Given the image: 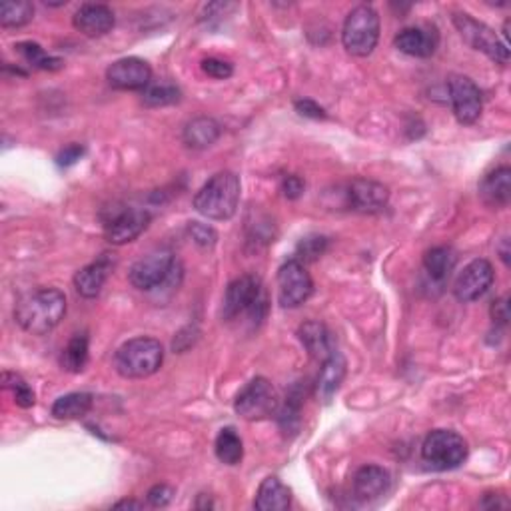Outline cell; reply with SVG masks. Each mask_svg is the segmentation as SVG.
<instances>
[{
  "label": "cell",
  "mask_w": 511,
  "mask_h": 511,
  "mask_svg": "<svg viewBox=\"0 0 511 511\" xmlns=\"http://www.w3.org/2000/svg\"><path fill=\"white\" fill-rule=\"evenodd\" d=\"M66 314V296L56 288H43L25 296L15 308L18 326L35 336L55 330Z\"/></svg>",
  "instance_id": "1"
},
{
  "label": "cell",
  "mask_w": 511,
  "mask_h": 511,
  "mask_svg": "<svg viewBox=\"0 0 511 511\" xmlns=\"http://www.w3.org/2000/svg\"><path fill=\"white\" fill-rule=\"evenodd\" d=\"M130 284L142 291L179 288L182 280V264L169 248H156L134 262L128 274Z\"/></svg>",
  "instance_id": "2"
},
{
  "label": "cell",
  "mask_w": 511,
  "mask_h": 511,
  "mask_svg": "<svg viewBox=\"0 0 511 511\" xmlns=\"http://www.w3.org/2000/svg\"><path fill=\"white\" fill-rule=\"evenodd\" d=\"M240 179L234 172H218L194 196V208L208 220H230L240 202Z\"/></svg>",
  "instance_id": "3"
},
{
  "label": "cell",
  "mask_w": 511,
  "mask_h": 511,
  "mask_svg": "<svg viewBox=\"0 0 511 511\" xmlns=\"http://www.w3.org/2000/svg\"><path fill=\"white\" fill-rule=\"evenodd\" d=\"M268 312V296L262 281L254 276L236 278L226 290L222 316L232 322L246 316L252 324L262 322Z\"/></svg>",
  "instance_id": "4"
},
{
  "label": "cell",
  "mask_w": 511,
  "mask_h": 511,
  "mask_svg": "<svg viewBox=\"0 0 511 511\" xmlns=\"http://www.w3.org/2000/svg\"><path fill=\"white\" fill-rule=\"evenodd\" d=\"M164 362V348L154 338H134L117 350L114 368L127 380H142L160 370Z\"/></svg>",
  "instance_id": "5"
},
{
  "label": "cell",
  "mask_w": 511,
  "mask_h": 511,
  "mask_svg": "<svg viewBox=\"0 0 511 511\" xmlns=\"http://www.w3.org/2000/svg\"><path fill=\"white\" fill-rule=\"evenodd\" d=\"M380 40V16L373 6L360 5L348 15L342 28V43L352 56H370Z\"/></svg>",
  "instance_id": "6"
},
{
  "label": "cell",
  "mask_w": 511,
  "mask_h": 511,
  "mask_svg": "<svg viewBox=\"0 0 511 511\" xmlns=\"http://www.w3.org/2000/svg\"><path fill=\"white\" fill-rule=\"evenodd\" d=\"M422 457L427 467L435 472L460 467L467 457V442L452 430H435L425 437L422 445Z\"/></svg>",
  "instance_id": "7"
},
{
  "label": "cell",
  "mask_w": 511,
  "mask_h": 511,
  "mask_svg": "<svg viewBox=\"0 0 511 511\" xmlns=\"http://www.w3.org/2000/svg\"><path fill=\"white\" fill-rule=\"evenodd\" d=\"M278 393L266 378H254L244 385L234 402V410L248 422L266 420L278 410Z\"/></svg>",
  "instance_id": "8"
},
{
  "label": "cell",
  "mask_w": 511,
  "mask_h": 511,
  "mask_svg": "<svg viewBox=\"0 0 511 511\" xmlns=\"http://www.w3.org/2000/svg\"><path fill=\"white\" fill-rule=\"evenodd\" d=\"M454 25L457 30H460L462 38L469 46L484 52L487 58H492L494 62H497V65H507L509 48L506 43H502V40L497 38V35L492 28L485 26L484 23H479V20L472 18L465 13H455Z\"/></svg>",
  "instance_id": "9"
},
{
  "label": "cell",
  "mask_w": 511,
  "mask_h": 511,
  "mask_svg": "<svg viewBox=\"0 0 511 511\" xmlns=\"http://www.w3.org/2000/svg\"><path fill=\"white\" fill-rule=\"evenodd\" d=\"M314 291V281L300 260H288L278 270V301L281 308H298Z\"/></svg>",
  "instance_id": "10"
},
{
  "label": "cell",
  "mask_w": 511,
  "mask_h": 511,
  "mask_svg": "<svg viewBox=\"0 0 511 511\" xmlns=\"http://www.w3.org/2000/svg\"><path fill=\"white\" fill-rule=\"evenodd\" d=\"M150 224V214L142 208H120L104 220V236L114 246L134 242Z\"/></svg>",
  "instance_id": "11"
},
{
  "label": "cell",
  "mask_w": 511,
  "mask_h": 511,
  "mask_svg": "<svg viewBox=\"0 0 511 511\" xmlns=\"http://www.w3.org/2000/svg\"><path fill=\"white\" fill-rule=\"evenodd\" d=\"M450 88V100L454 107V114L460 124H474L482 117V92L475 87L472 78L464 75H454L447 82Z\"/></svg>",
  "instance_id": "12"
},
{
  "label": "cell",
  "mask_w": 511,
  "mask_h": 511,
  "mask_svg": "<svg viewBox=\"0 0 511 511\" xmlns=\"http://www.w3.org/2000/svg\"><path fill=\"white\" fill-rule=\"evenodd\" d=\"M494 278H496L494 266L489 264L485 258L472 260V262L464 268V272L457 276L454 284V294L457 300L464 301V304H467V301H475L482 298L489 288H492Z\"/></svg>",
  "instance_id": "13"
},
{
  "label": "cell",
  "mask_w": 511,
  "mask_h": 511,
  "mask_svg": "<svg viewBox=\"0 0 511 511\" xmlns=\"http://www.w3.org/2000/svg\"><path fill=\"white\" fill-rule=\"evenodd\" d=\"M108 85L117 90H146L152 82V68L142 58H120L107 70Z\"/></svg>",
  "instance_id": "14"
},
{
  "label": "cell",
  "mask_w": 511,
  "mask_h": 511,
  "mask_svg": "<svg viewBox=\"0 0 511 511\" xmlns=\"http://www.w3.org/2000/svg\"><path fill=\"white\" fill-rule=\"evenodd\" d=\"M348 198H350V206L353 208V210L363 212V214H373V212L383 210V208L388 206L390 190H388V186H383L382 182L358 179V180H353L352 186L348 188Z\"/></svg>",
  "instance_id": "15"
},
{
  "label": "cell",
  "mask_w": 511,
  "mask_h": 511,
  "mask_svg": "<svg viewBox=\"0 0 511 511\" xmlns=\"http://www.w3.org/2000/svg\"><path fill=\"white\" fill-rule=\"evenodd\" d=\"M72 23H75L78 33L90 38H98L108 35L114 28V13L107 5H82L77 10L75 18H72Z\"/></svg>",
  "instance_id": "16"
},
{
  "label": "cell",
  "mask_w": 511,
  "mask_h": 511,
  "mask_svg": "<svg viewBox=\"0 0 511 511\" xmlns=\"http://www.w3.org/2000/svg\"><path fill=\"white\" fill-rule=\"evenodd\" d=\"M395 48L404 55L415 56V58H430L437 45H440V36H437L435 28H424V26H412L404 28L402 33L395 36Z\"/></svg>",
  "instance_id": "17"
},
{
  "label": "cell",
  "mask_w": 511,
  "mask_h": 511,
  "mask_svg": "<svg viewBox=\"0 0 511 511\" xmlns=\"http://www.w3.org/2000/svg\"><path fill=\"white\" fill-rule=\"evenodd\" d=\"M390 474L380 465H363L358 469L356 477H353V494L363 504L375 502V499L383 497L390 489Z\"/></svg>",
  "instance_id": "18"
},
{
  "label": "cell",
  "mask_w": 511,
  "mask_h": 511,
  "mask_svg": "<svg viewBox=\"0 0 511 511\" xmlns=\"http://www.w3.org/2000/svg\"><path fill=\"white\" fill-rule=\"evenodd\" d=\"M112 266H114V262H112L110 254H102L97 262H92L82 270H78L75 276V288L78 294L87 300L97 298L102 291L104 284H107Z\"/></svg>",
  "instance_id": "19"
},
{
  "label": "cell",
  "mask_w": 511,
  "mask_h": 511,
  "mask_svg": "<svg viewBox=\"0 0 511 511\" xmlns=\"http://www.w3.org/2000/svg\"><path fill=\"white\" fill-rule=\"evenodd\" d=\"M479 196L492 208H506L511 200V170L507 166H499L489 172L479 184Z\"/></svg>",
  "instance_id": "20"
},
{
  "label": "cell",
  "mask_w": 511,
  "mask_h": 511,
  "mask_svg": "<svg viewBox=\"0 0 511 511\" xmlns=\"http://www.w3.org/2000/svg\"><path fill=\"white\" fill-rule=\"evenodd\" d=\"M298 338L312 358L326 362L332 356V338L328 328L316 320H308L298 328Z\"/></svg>",
  "instance_id": "21"
},
{
  "label": "cell",
  "mask_w": 511,
  "mask_h": 511,
  "mask_svg": "<svg viewBox=\"0 0 511 511\" xmlns=\"http://www.w3.org/2000/svg\"><path fill=\"white\" fill-rule=\"evenodd\" d=\"M343 378H346V360L340 352L333 350L332 356L322 362V372L318 375V398L324 404H330L333 395L338 393Z\"/></svg>",
  "instance_id": "22"
},
{
  "label": "cell",
  "mask_w": 511,
  "mask_h": 511,
  "mask_svg": "<svg viewBox=\"0 0 511 511\" xmlns=\"http://www.w3.org/2000/svg\"><path fill=\"white\" fill-rule=\"evenodd\" d=\"M220 132H222L220 124H218L214 118L198 117L184 127L182 140L188 148L204 150V148H210V146L220 138Z\"/></svg>",
  "instance_id": "23"
},
{
  "label": "cell",
  "mask_w": 511,
  "mask_h": 511,
  "mask_svg": "<svg viewBox=\"0 0 511 511\" xmlns=\"http://www.w3.org/2000/svg\"><path fill=\"white\" fill-rule=\"evenodd\" d=\"M291 504V492L278 477H266L258 487L254 507L260 511H286Z\"/></svg>",
  "instance_id": "24"
},
{
  "label": "cell",
  "mask_w": 511,
  "mask_h": 511,
  "mask_svg": "<svg viewBox=\"0 0 511 511\" xmlns=\"http://www.w3.org/2000/svg\"><path fill=\"white\" fill-rule=\"evenodd\" d=\"M94 398L92 393L87 392H75V393H66L62 395L52 405V415L56 420H78L85 418V415L92 410Z\"/></svg>",
  "instance_id": "25"
},
{
  "label": "cell",
  "mask_w": 511,
  "mask_h": 511,
  "mask_svg": "<svg viewBox=\"0 0 511 511\" xmlns=\"http://www.w3.org/2000/svg\"><path fill=\"white\" fill-rule=\"evenodd\" d=\"M455 264H457V254L450 246L432 248L430 252L424 256L425 272L430 274L432 280H435V281H445L447 278H450Z\"/></svg>",
  "instance_id": "26"
},
{
  "label": "cell",
  "mask_w": 511,
  "mask_h": 511,
  "mask_svg": "<svg viewBox=\"0 0 511 511\" xmlns=\"http://www.w3.org/2000/svg\"><path fill=\"white\" fill-rule=\"evenodd\" d=\"M62 368L70 373H80L88 363V336L87 333H75L66 343V348L62 350L60 356Z\"/></svg>",
  "instance_id": "27"
},
{
  "label": "cell",
  "mask_w": 511,
  "mask_h": 511,
  "mask_svg": "<svg viewBox=\"0 0 511 511\" xmlns=\"http://www.w3.org/2000/svg\"><path fill=\"white\" fill-rule=\"evenodd\" d=\"M216 457L226 465H238L244 457V444L234 427H224L216 437Z\"/></svg>",
  "instance_id": "28"
},
{
  "label": "cell",
  "mask_w": 511,
  "mask_h": 511,
  "mask_svg": "<svg viewBox=\"0 0 511 511\" xmlns=\"http://www.w3.org/2000/svg\"><path fill=\"white\" fill-rule=\"evenodd\" d=\"M35 16V6L28 0H8L0 5V25L5 28H20Z\"/></svg>",
  "instance_id": "29"
},
{
  "label": "cell",
  "mask_w": 511,
  "mask_h": 511,
  "mask_svg": "<svg viewBox=\"0 0 511 511\" xmlns=\"http://www.w3.org/2000/svg\"><path fill=\"white\" fill-rule=\"evenodd\" d=\"M15 48L18 55L25 58L26 65L38 70H60L62 65H65L60 58L50 56L48 52L36 43H18Z\"/></svg>",
  "instance_id": "30"
},
{
  "label": "cell",
  "mask_w": 511,
  "mask_h": 511,
  "mask_svg": "<svg viewBox=\"0 0 511 511\" xmlns=\"http://www.w3.org/2000/svg\"><path fill=\"white\" fill-rule=\"evenodd\" d=\"M182 92L179 87L170 85V82H160V85H150L142 94V102L150 108H162L170 107L180 100Z\"/></svg>",
  "instance_id": "31"
},
{
  "label": "cell",
  "mask_w": 511,
  "mask_h": 511,
  "mask_svg": "<svg viewBox=\"0 0 511 511\" xmlns=\"http://www.w3.org/2000/svg\"><path fill=\"white\" fill-rule=\"evenodd\" d=\"M3 382H5V388L8 392H13V398L20 405V408H33L35 402H36V395H35L33 388H30V385L23 378H20L18 373L5 372Z\"/></svg>",
  "instance_id": "32"
},
{
  "label": "cell",
  "mask_w": 511,
  "mask_h": 511,
  "mask_svg": "<svg viewBox=\"0 0 511 511\" xmlns=\"http://www.w3.org/2000/svg\"><path fill=\"white\" fill-rule=\"evenodd\" d=\"M328 248V238L324 236H310L306 240H301L298 246V258L304 260V262H314L322 254L326 252ZM296 258V260H298Z\"/></svg>",
  "instance_id": "33"
},
{
  "label": "cell",
  "mask_w": 511,
  "mask_h": 511,
  "mask_svg": "<svg viewBox=\"0 0 511 511\" xmlns=\"http://www.w3.org/2000/svg\"><path fill=\"white\" fill-rule=\"evenodd\" d=\"M202 70L204 75H208L210 78L216 80H226L234 75V68L230 62L220 60V58H206L202 60Z\"/></svg>",
  "instance_id": "34"
},
{
  "label": "cell",
  "mask_w": 511,
  "mask_h": 511,
  "mask_svg": "<svg viewBox=\"0 0 511 511\" xmlns=\"http://www.w3.org/2000/svg\"><path fill=\"white\" fill-rule=\"evenodd\" d=\"M188 232H190L192 240L198 244V246H202V248H210L216 244V232L212 230L210 226H206V224H200V222H192L190 226H188Z\"/></svg>",
  "instance_id": "35"
},
{
  "label": "cell",
  "mask_w": 511,
  "mask_h": 511,
  "mask_svg": "<svg viewBox=\"0 0 511 511\" xmlns=\"http://www.w3.org/2000/svg\"><path fill=\"white\" fill-rule=\"evenodd\" d=\"M174 494H176L174 487L166 485V484H158V485H154L150 492H148V504L152 507H166V506L172 502Z\"/></svg>",
  "instance_id": "36"
},
{
  "label": "cell",
  "mask_w": 511,
  "mask_h": 511,
  "mask_svg": "<svg viewBox=\"0 0 511 511\" xmlns=\"http://www.w3.org/2000/svg\"><path fill=\"white\" fill-rule=\"evenodd\" d=\"M304 188H306L304 180H301L296 174L284 176V180H281V192H284L288 200H298V198L304 194Z\"/></svg>",
  "instance_id": "37"
},
{
  "label": "cell",
  "mask_w": 511,
  "mask_h": 511,
  "mask_svg": "<svg viewBox=\"0 0 511 511\" xmlns=\"http://www.w3.org/2000/svg\"><path fill=\"white\" fill-rule=\"evenodd\" d=\"M296 110L301 114V117H306V118H314V120H324L328 114H326V110L320 107L318 102H314V100H308V98H304V100H296Z\"/></svg>",
  "instance_id": "38"
},
{
  "label": "cell",
  "mask_w": 511,
  "mask_h": 511,
  "mask_svg": "<svg viewBox=\"0 0 511 511\" xmlns=\"http://www.w3.org/2000/svg\"><path fill=\"white\" fill-rule=\"evenodd\" d=\"M82 156H85V148H82L80 144H70L58 154L56 162H58V166H65V169H68V166L77 164L82 158Z\"/></svg>",
  "instance_id": "39"
},
{
  "label": "cell",
  "mask_w": 511,
  "mask_h": 511,
  "mask_svg": "<svg viewBox=\"0 0 511 511\" xmlns=\"http://www.w3.org/2000/svg\"><path fill=\"white\" fill-rule=\"evenodd\" d=\"M492 318H494V322H499V324H507V320H509V298L507 296L494 301Z\"/></svg>",
  "instance_id": "40"
},
{
  "label": "cell",
  "mask_w": 511,
  "mask_h": 511,
  "mask_svg": "<svg viewBox=\"0 0 511 511\" xmlns=\"http://www.w3.org/2000/svg\"><path fill=\"white\" fill-rule=\"evenodd\" d=\"M144 507V504L140 502H132V499H128V502H118V504H114V509H140Z\"/></svg>",
  "instance_id": "41"
}]
</instances>
